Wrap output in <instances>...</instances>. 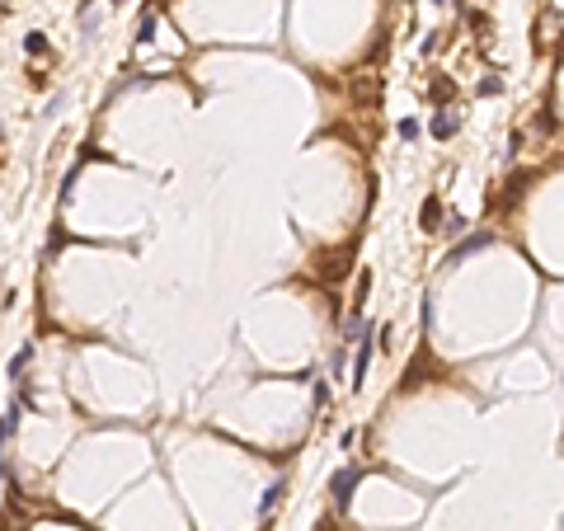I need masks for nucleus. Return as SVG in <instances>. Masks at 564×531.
Segmentation results:
<instances>
[{
  "instance_id": "11",
  "label": "nucleus",
  "mask_w": 564,
  "mask_h": 531,
  "mask_svg": "<svg viewBox=\"0 0 564 531\" xmlns=\"http://www.w3.org/2000/svg\"><path fill=\"white\" fill-rule=\"evenodd\" d=\"M71 188H76V170H71V174L62 179V203H71Z\"/></svg>"
},
{
  "instance_id": "8",
  "label": "nucleus",
  "mask_w": 564,
  "mask_h": 531,
  "mask_svg": "<svg viewBox=\"0 0 564 531\" xmlns=\"http://www.w3.org/2000/svg\"><path fill=\"white\" fill-rule=\"evenodd\" d=\"M24 52H33V57H43V52H47V38H43L38 29H33L29 38H24Z\"/></svg>"
},
{
  "instance_id": "10",
  "label": "nucleus",
  "mask_w": 564,
  "mask_h": 531,
  "mask_svg": "<svg viewBox=\"0 0 564 531\" xmlns=\"http://www.w3.org/2000/svg\"><path fill=\"white\" fill-rule=\"evenodd\" d=\"M311 391H315V405H320V409H325V405H329V381H325V376H320V381H315V386H311Z\"/></svg>"
},
{
  "instance_id": "12",
  "label": "nucleus",
  "mask_w": 564,
  "mask_h": 531,
  "mask_svg": "<svg viewBox=\"0 0 564 531\" xmlns=\"http://www.w3.org/2000/svg\"><path fill=\"white\" fill-rule=\"evenodd\" d=\"M400 137L414 141V137H419V123H414V118H409V123H400Z\"/></svg>"
},
{
  "instance_id": "5",
  "label": "nucleus",
  "mask_w": 564,
  "mask_h": 531,
  "mask_svg": "<svg viewBox=\"0 0 564 531\" xmlns=\"http://www.w3.org/2000/svg\"><path fill=\"white\" fill-rule=\"evenodd\" d=\"M456 132H461V123H456L452 113H438V118H433V137L438 141H452Z\"/></svg>"
},
{
  "instance_id": "13",
  "label": "nucleus",
  "mask_w": 564,
  "mask_h": 531,
  "mask_svg": "<svg viewBox=\"0 0 564 531\" xmlns=\"http://www.w3.org/2000/svg\"><path fill=\"white\" fill-rule=\"evenodd\" d=\"M113 5H123V0H113Z\"/></svg>"
},
{
  "instance_id": "6",
  "label": "nucleus",
  "mask_w": 564,
  "mask_h": 531,
  "mask_svg": "<svg viewBox=\"0 0 564 531\" xmlns=\"http://www.w3.org/2000/svg\"><path fill=\"white\" fill-rule=\"evenodd\" d=\"M29 362H33V344H24V348H19V353H15V362H10V376H15V381H19V376H24V367H29Z\"/></svg>"
},
{
  "instance_id": "1",
  "label": "nucleus",
  "mask_w": 564,
  "mask_h": 531,
  "mask_svg": "<svg viewBox=\"0 0 564 531\" xmlns=\"http://www.w3.org/2000/svg\"><path fill=\"white\" fill-rule=\"evenodd\" d=\"M372 339H376V325H358V362H353V391H362L367 381V367H372Z\"/></svg>"
},
{
  "instance_id": "7",
  "label": "nucleus",
  "mask_w": 564,
  "mask_h": 531,
  "mask_svg": "<svg viewBox=\"0 0 564 531\" xmlns=\"http://www.w3.org/2000/svg\"><path fill=\"white\" fill-rule=\"evenodd\" d=\"M15 428H19V405L10 409V414H5V419H0V447H5V442L15 438Z\"/></svg>"
},
{
  "instance_id": "2",
  "label": "nucleus",
  "mask_w": 564,
  "mask_h": 531,
  "mask_svg": "<svg viewBox=\"0 0 564 531\" xmlns=\"http://www.w3.org/2000/svg\"><path fill=\"white\" fill-rule=\"evenodd\" d=\"M362 470L358 466H344L339 475H334V503H339V513H348V503H353V489H358Z\"/></svg>"
},
{
  "instance_id": "3",
  "label": "nucleus",
  "mask_w": 564,
  "mask_h": 531,
  "mask_svg": "<svg viewBox=\"0 0 564 531\" xmlns=\"http://www.w3.org/2000/svg\"><path fill=\"white\" fill-rule=\"evenodd\" d=\"M494 245V231H480V235H470V240H461L452 254H447V268H456L461 259H470V254H480V250H489Z\"/></svg>"
},
{
  "instance_id": "9",
  "label": "nucleus",
  "mask_w": 564,
  "mask_h": 531,
  "mask_svg": "<svg viewBox=\"0 0 564 531\" xmlns=\"http://www.w3.org/2000/svg\"><path fill=\"white\" fill-rule=\"evenodd\" d=\"M151 38H156V19L146 15V19H141V29H137V43H151Z\"/></svg>"
},
{
  "instance_id": "4",
  "label": "nucleus",
  "mask_w": 564,
  "mask_h": 531,
  "mask_svg": "<svg viewBox=\"0 0 564 531\" xmlns=\"http://www.w3.org/2000/svg\"><path fill=\"white\" fill-rule=\"evenodd\" d=\"M438 226H442V203H438V198H423V207H419V231L433 235Z\"/></svg>"
}]
</instances>
